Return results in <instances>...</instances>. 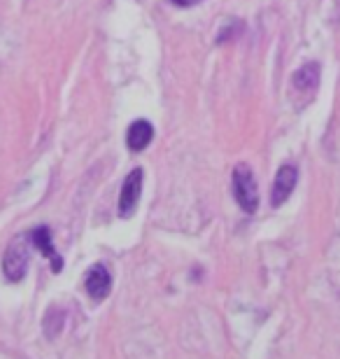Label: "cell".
Instances as JSON below:
<instances>
[{
  "label": "cell",
  "mask_w": 340,
  "mask_h": 359,
  "mask_svg": "<svg viewBox=\"0 0 340 359\" xmlns=\"http://www.w3.org/2000/svg\"><path fill=\"white\" fill-rule=\"evenodd\" d=\"M233 196L238 201V205L243 208L247 215H254L259 208V189H257V180L254 173L247 163H238L233 168Z\"/></svg>",
  "instance_id": "6da1fadb"
},
{
  "label": "cell",
  "mask_w": 340,
  "mask_h": 359,
  "mask_svg": "<svg viewBox=\"0 0 340 359\" xmlns=\"http://www.w3.org/2000/svg\"><path fill=\"white\" fill-rule=\"evenodd\" d=\"M26 269H28V243H26V236H19V238H14L5 250L3 273L10 283H19V280L26 276Z\"/></svg>",
  "instance_id": "7a4b0ae2"
},
{
  "label": "cell",
  "mask_w": 340,
  "mask_h": 359,
  "mask_svg": "<svg viewBox=\"0 0 340 359\" xmlns=\"http://www.w3.org/2000/svg\"><path fill=\"white\" fill-rule=\"evenodd\" d=\"M140 194H142V168H135L126 175L124 184H121V194H119L121 217H131L133 210L137 208V201H140Z\"/></svg>",
  "instance_id": "3957f363"
},
{
  "label": "cell",
  "mask_w": 340,
  "mask_h": 359,
  "mask_svg": "<svg viewBox=\"0 0 340 359\" xmlns=\"http://www.w3.org/2000/svg\"><path fill=\"white\" fill-rule=\"evenodd\" d=\"M296 182H299V170H296V166H292V163L280 166L278 175H275V182H273V191H271L273 208H280L289 196H292Z\"/></svg>",
  "instance_id": "277c9868"
},
{
  "label": "cell",
  "mask_w": 340,
  "mask_h": 359,
  "mask_svg": "<svg viewBox=\"0 0 340 359\" xmlns=\"http://www.w3.org/2000/svg\"><path fill=\"white\" fill-rule=\"evenodd\" d=\"M84 287H86V294L93 299V301H103L107 294L112 290V276L103 264H96L91 266L89 273L84 278Z\"/></svg>",
  "instance_id": "5b68a950"
},
{
  "label": "cell",
  "mask_w": 340,
  "mask_h": 359,
  "mask_svg": "<svg viewBox=\"0 0 340 359\" xmlns=\"http://www.w3.org/2000/svg\"><path fill=\"white\" fill-rule=\"evenodd\" d=\"M154 140V126L147 119H135L126 131V147L131 152H142Z\"/></svg>",
  "instance_id": "8992f818"
},
{
  "label": "cell",
  "mask_w": 340,
  "mask_h": 359,
  "mask_svg": "<svg viewBox=\"0 0 340 359\" xmlns=\"http://www.w3.org/2000/svg\"><path fill=\"white\" fill-rule=\"evenodd\" d=\"M31 243L35 245V250H40L42 255L52 262V271L54 273H61L63 269V259L59 257V252L54 250V243H52V231L47 226H38L31 231Z\"/></svg>",
  "instance_id": "52a82bcc"
},
{
  "label": "cell",
  "mask_w": 340,
  "mask_h": 359,
  "mask_svg": "<svg viewBox=\"0 0 340 359\" xmlns=\"http://www.w3.org/2000/svg\"><path fill=\"white\" fill-rule=\"evenodd\" d=\"M320 63H306L303 68H299L294 73L292 77V87L296 91H301V93H306L310 91L313 93L317 87H320Z\"/></svg>",
  "instance_id": "ba28073f"
},
{
  "label": "cell",
  "mask_w": 340,
  "mask_h": 359,
  "mask_svg": "<svg viewBox=\"0 0 340 359\" xmlns=\"http://www.w3.org/2000/svg\"><path fill=\"white\" fill-rule=\"evenodd\" d=\"M170 3H175L177 7H191L193 3H198V0H170Z\"/></svg>",
  "instance_id": "9c48e42d"
}]
</instances>
